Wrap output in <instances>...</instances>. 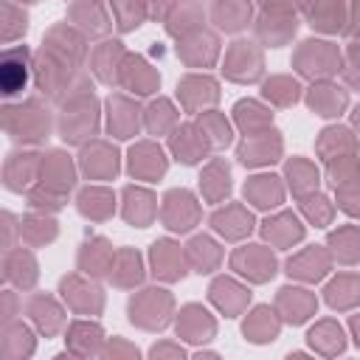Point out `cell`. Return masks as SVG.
<instances>
[{"mask_svg":"<svg viewBox=\"0 0 360 360\" xmlns=\"http://www.w3.org/2000/svg\"><path fill=\"white\" fill-rule=\"evenodd\" d=\"M169 309H172V295L166 290H143L138 298H132L129 318L143 329H160L169 321Z\"/></svg>","mask_w":360,"mask_h":360,"instance_id":"1","label":"cell"},{"mask_svg":"<svg viewBox=\"0 0 360 360\" xmlns=\"http://www.w3.org/2000/svg\"><path fill=\"white\" fill-rule=\"evenodd\" d=\"M233 270H239L242 276H248L250 281H267L273 273H276V262L273 256L259 248V245H250V248H242L233 253Z\"/></svg>","mask_w":360,"mask_h":360,"instance_id":"2","label":"cell"},{"mask_svg":"<svg viewBox=\"0 0 360 360\" xmlns=\"http://www.w3.org/2000/svg\"><path fill=\"white\" fill-rule=\"evenodd\" d=\"M225 70L236 82H253L262 73V56L250 42H233L228 62H225Z\"/></svg>","mask_w":360,"mask_h":360,"instance_id":"3","label":"cell"},{"mask_svg":"<svg viewBox=\"0 0 360 360\" xmlns=\"http://www.w3.org/2000/svg\"><path fill=\"white\" fill-rule=\"evenodd\" d=\"M163 219L174 231H188L197 219V205L188 191H169L163 205Z\"/></svg>","mask_w":360,"mask_h":360,"instance_id":"4","label":"cell"},{"mask_svg":"<svg viewBox=\"0 0 360 360\" xmlns=\"http://www.w3.org/2000/svg\"><path fill=\"white\" fill-rule=\"evenodd\" d=\"M295 62L309 76L312 73H332L335 65H338V53H335V48L329 42H304V48L295 56Z\"/></svg>","mask_w":360,"mask_h":360,"instance_id":"5","label":"cell"},{"mask_svg":"<svg viewBox=\"0 0 360 360\" xmlns=\"http://www.w3.org/2000/svg\"><path fill=\"white\" fill-rule=\"evenodd\" d=\"M281 152V138L276 132H267L264 138H250L239 146V160L245 166H256V163H267L276 160Z\"/></svg>","mask_w":360,"mask_h":360,"instance_id":"6","label":"cell"},{"mask_svg":"<svg viewBox=\"0 0 360 360\" xmlns=\"http://www.w3.org/2000/svg\"><path fill=\"white\" fill-rule=\"evenodd\" d=\"M177 332L186 338V340H208L214 335V321L208 318V312L202 307H186L180 312V321H177Z\"/></svg>","mask_w":360,"mask_h":360,"instance_id":"7","label":"cell"},{"mask_svg":"<svg viewBox=\"0 0 360 360\" xmlns=\"http://www.w3.org/2000/svg\"><path fill=\"white\" fill-rule=\"evenodd\" d=\"M166 169V160H163V152L152 143H138L129 155V172L138 174V177H160Z\"/></svg>","mask_w":360,"mask_h":360,"instance_id":"8","label":"cell"},{"mask_svg":"<svg viewBox=\"0 0 360 360\" xmlns=\"http://www.w3.org/2000/svg\"><path fill=\"white\" fill-rule=\"evenodd\" d=\"M152 264H155V273L160 278H169V281H174L186 273L183 270V253L172 242H155L152 245Z\"/></svg>","mask_w":360,"mask_h":360,"instance_id":"9","label":"cell"},{"mask_svg":"<svg viewBox=\"0 0 360 360\" xmlns=\"http://www.w3.org/2000/svg\"><path fill=\"white\" fill-rule=\"evenodd\" d=\"M248 298H250V292L245 287H239L236 281H231V278H217L211 284V301L228 315H236L248 304Z\"/></svg>","mask_w":360,"mask_h":360,"instance_id":"10","label":"cell"},{"mask_svg":"<svg viewBox=\"0 0 360 360\" xmlns=\"http://www.w3.org/2000/svg\"><path fill=\"white\" fill-rule=\"evenodd\" d=\"M278 309L284 312L287 321L301 323V321L315 309V298H312L307 290H290V287H284V290L278 292Z\"/></svg>","mask_w":360,"mask_h":360,"instance_id":"11","label":"cell"},{"mask_svg":"<svg viewBox=\"0 0 360 360\" xmlns=\"http://www.w3.org/2000/svg\"><path fill=\"white\" fill-rule=\"evenodd\" d=\"M340 0H307L309 25L321 31H338L340 28Z\"/></svg>","mask_w":360,"mask_h":360,"instance_id":"12","label":"cell"},{"mask_svg":"<svg viewBox=\"0 0 360 360\" xmlns=\"http://www.w3.org/2000/svg\"><path fill=\"white\" fill-rule=\"evenodd\" d=\"M172 149H174L177 160L194 163V160H200L205 155V141L194 127H180L174 132V138H172Z\"/></svg>","mask_w":360,"mask_h":360,"instance_id":"13","label":"cell"},{"mask_svg":"<svg viewBox=\"0 0 360 360\" xmlns=\"http://www.w3.org/2000/svg\"><path fill=\"white\" fill-rule=\"evenodd\" d=\"M211 222H214V228H217L219 233H225L228 239H242V236L250 231V225H253L250 214H245L239 205H231V208H225V211H217Z\"/></svg>","mask_w":360,"mask_h":360,"instance_id":"14","label":"cell"},{"mask_svg":"<svg viewBox=\"0 0 360 360\" xmlns=\"http://www.w3.org/2000/svg\"><path fill=\"white\" fill-rule=\"evenodd\" d=\"M248 17H250L248 0H219L214 6V20L225 31H239L242 25H248Z\"/></svg>","mask_w":360,"mask_h":360,"instance_id":"15","label":"cell"},{"mask_svg":"<svg viewBox=\"0 0 360 360\" xmlns=\"http://www.w3.org/2000/svg\"><path fill=\"white\" fill-rule=\"evenodd\" d=\"M309 107L318 115H338L346 107V93L340 87H332V84H318L309 93Z\"/></svg>","mask_w":360,"mask_h":360,"instance_id":"16","label":"cell"},{"mask_svg":"<svg viewBox=\"0 0 360 360\" xmlns=\"http://www.w3.org/2000/svg\"><path fill=\"white\" fill-rule=\"evenodd\" d=\"M326 256L321 253V250H304L301 256H295V259H290V264H287V273L290 276H298V278H307V281H315V278H321L323 273H326Z\"/></svg>","mask_w":360,"mask_h":360,"instance_id":"17","label":"cell"},{"mask_svg":"<svg viewBox=\"0 0 360 360\" xmlns=\"http://www.w3.org/2000/svg\"><path fill=\"white\" fill-rule=\"evenodd\" d=\"M326 301L338 309H349L360 301V278L357 276H340L326 287Z\"/></svg>","mask_w":360,"mask_h":360,"instance_id":"18","label":"cell"},{"mask_svg":"<svg viewBox=\"0 0 360 360\" xmlns=\"http://www.w3.org/2000/svg\"><path fill=\"white\" fill-rule=\"evenodd\" d=\"M177 53L188 65H211L217 56V39L211 34H194L183 48H177Z\"/></svg>","mask_w":360,"mask_h":360,"instance_id":"19","label":"cell"},{"mask_svg":"<svg viewBox=\"0 0 360 360\" xmlns=\"http://www.w3.org/2000/svg\"><path fill=\"white\" fill-rule=\"evenodd\" d=\"M245 197L259 208H270V205L281 202V186L276 177H253L245 186Z\"/></svg>","mask_w":360,"mask_h":360,"instance_id":"20","label":"cell"},{"mask_svg":"<svg viewBox=\"0 0 360 360\" xmlns=\"http://www.w3.org/2000/svg\"><path fill=\"white\" fill-rule=\"evenodd\" d=\"M180 98L188 110L200 107V104H208V101H217V84L211 79H197V76H188L183 84H180Z\"/></svg>","mask_w":360,"mask_h":360,"instance_id":"21","label":"cell"},{"mask_svg":"<svg viewBox=\"0 0 360 360\" xmlns=\"http://www.w3.org/2000/svg\"><path fill=\"white\" fill-rule=\"evenodd\" d=\"M264 236L276 245H292L304 236V228L298 225V219L292 214H278L276 219H270L264 225Z\"/></svg>","mask_w":360,"mask_h":360,"instance_id":"22","label":"cell"},{"mask_svg":"<svg viewBox=\"0 0 360 360\" xmlns=\"http://www.w3.org/2000/svg\"><path fill=\"white\" fill-rule=\"evenodd\" d=\"M278 332V321L273 318V312L267 307H259L253 309V315L245 321V335L253 340V343H264V340H273Z\"/></svg>","mask_w":360,"mask_h":360,"instance_id":"23","label":"cell"},{"mask_svg":"<svg viewBox=\"0 0 360 360\" xmlns=\"http://www.w3.org/2000/svg\"><path fill=\"white\" fill-rule=\"evenodd\" d=\"M309 340H312V346H315L318 352H323V354H335V352L343 349V332H340V326L332 323V321H321L315 329H309Z\"/></svg>","mask_w":360,"mask_h":360,"instance_id":"24","label":"cell"},{"mask_svg":"<svg viewBox=\"0 0 360 360\" xmlns=\"http://www.w3.org/2000/svg\"><path fill=\"white\" fill-rule=\"evenodd\" d=\"M329 245L335 248L338 259L346 262V264H352V262L360 259V231L357 228H340V231H335L329 236Z\"/></svg>","mask_w":360,"mask_h":360,"instance_id":"25","label":"cell"},{"mask_svg":"<svg viewBox=\"0 0 360 360\" xmlns=\"http://www.w3.org/2000/svg\"><path fill=\"white\" fill-rule=\"evenodd\" d=\"M110 110H115V118L110 115V129H115L118 138H127L132 129H138V110L127 98H110Z\"/></svg>","mask_w":360,"mask_h":360,"instance_id":"26","label":"cell"},{"mask_svg":"<svg viewBox=\"0 0 360 360\" xmlns=\"http://www.w3.org/2000/svg\"><path fill=\"white\" fill-rule=\"evenodd\" d=\"M202 194L208 197V200H219V197H225L228 194V188H231V183H228V166L222 163V160H214L205 172H202Z\"/></svg>","mask_w":360,"mask_h":360,"instance_id":"27","label":"cell"},{"mask_svg":"<svg viewBox=\"0 0 360 360\" xmlns=\"http://www.w3.org/2000/svg\"><path fill=\"white\" fill-rule=\"evenodd\" d=\"M124 197H127V208H124L127 219L143 228L152 219V194H146L141 188H127Z\"/></svg>","mask_w":360,"mask_h":360,"instance_id":"28","label":"cell"},{"mask_svg":"<svg viewBox=\"0 0 360 360\" xmlns=\"http://www.w3.org/2000/svg\"><path fill=\"white\" fill-rule=\"evenodd\" d=\"M124 84L132 87L135 93H152L158 84V76L141 59H129V68L124 70Z\"/></svg>","mask_w":360,"mask_h":360,"instance_id":"29","label":"cell"},{"mask_svg":"<svg viewBox=\"0 0 360 360\" xmlns=\"http://www.w3.org/2000/svg\"><path fill=\"white\" fill-rule=\"evenodd\" d=\"M188 256H191V262H194V267H197L200 273H208V270L219 262V250H217V245H214L208 236H197V239H191V245H188Z\"/></svg>","mask_w":360,"mask_h":360,"instance_id":"30","label":"cell"},{"mask_svg":"<svg viewBox=\"0 0 360 360\" xmlns=\"http://www.w3.org/2000/svg\"><path fill=\"white\" fill-rule=\"evenodd\" d=\"M236 121H239V127H242L245 132H253V129H259V127H267L270 112L262 110L256 101H239V104H236Z\"/></svg>","mask_w":360,"mask_h":360,"instance_id":"31","label":"cell"},{"mask_svg":"<svg viewBox=\"0 0 360 360\" xmlns=\"http://www.w3.org/2000/svg\"><path fill=\"white\" fill-rule=\"evenodd\" d=\"M264 96H267L270 101L287 107V104H292V101L298 98V84H295L292 79H287V76H276V79H270V82L264 84Z\"/></svg>","mask_w":360,"mask_h":360,"instance_id":"32","label":"cell"},{"mask_svg":"<svg viewBox=\"0 0 360 360\" xmlns=\"http://www.w3.org/2000/svg\"><path fill=\"white\" fill-rule=\"evenodd\" d=\"M287 174H290V183H292V191L295 194H307L318 183V172L307 160H292L287 166Z\"/></svg>","mask_w":360,"mask_h":360,"instance_id":"33","label":"cell"},{"mask_svg":"<svg viewBox=\"0 0 360 360\" xmlns=\"http://www.w3.org/2000/svg\"><path fill=\"white\" fill-rule=\"evenodd\" d=\"M141 259H138V253H132V250H124L121 256H118V273H115V284H121V287H129V284H135V281H141Z\"/></svg>","mask_w":360,"mask_h":360,"instance_id":"34","label":"cell"},{"mask_svg":"<svg viewBox=\"0 0 360 360\" xmlns=\"http://www.w3.org/2000/svg\"><path fill=\"white\" fill-rule=\"evenodd\" d=\"M82 211L96 217V219H104L112 211V197L107 191H98V188L96 191H84L82 194Z\"/></svg>","mask_w":360,"mask_h":360,"instance_id":"35","label":"cell"},{"mask_svg":"<svg viewBox=\"0 0 360 360\" xmlns=\"http://www.w3.org/2000/svg\"><path fill=\"white\" fill-rule=\"evenodd\" d=\"M197 22H200V8H197L194 3H180V8L172 14L169 31H172V34H186V31H191Z\"/></svg>","mask_w":360,"mask_h":360,"instance_id":"36","label":"cell"},{"mask_svg":"<svg viewBox=\"0 0 360 360\" xmlns=\"http://www.w3.org/2000/svg\"><path fill=\"white\" fill-rule=\"evenodd\" d=\"M115 11H118V25L124 31L135 28L143 17V3L141 0H115Z\"/></svg>","mask_w":360,"mask_h":360,"instance_id":"37","label":"cell"},{"mask_svg":"<svg viewBox=\"0 0 360 360\" xmlns=\"http://www.w3.org/2000/svg\"><path fill=\"white\" fill-rule=\"evenodd\" d=\"M202 129L208 132V138H211V143H228L231 141V129H228V124H225V118L222 115H217V112H208V115H202Z\"/></svg>","mask_w":360,"mask_h":360,"instance_id":"38","label":"cell"},{"mask_svg":"<svg viewBox=\"0 0 360 360\" xmlns=\"http://www.w3.org/2000/svg\"><path fill=\"white\" fill-rule=\"evenodd\" d=\"M172 121H174V112H172V104H169V101H158V104H152L149 112H146V124H149L152 132H163Z\"/></svg>","mask_w":360,"mask_h":360,"instance_id":"39","label":"cell"},{"mask_svg":"<svg viewBox=\"0 0 360 360\" xmlns=\"http://www.w3.org/2000/svg\"><path fill=\"white\" fill-rule=\"evenodd\" d=\"M304 214H307L312 222H329L332 208H329L326 197H309V200L304 202Z\"/></svg>","mask_w":360,"mask_h":360,"instance_id":"40","label":"cell"},{"mask_svg":"<svg viewBox=\"0 0 360 360\" xmlns=\"http://www.w3.org/2000/svg\"><path fill=\"white\" fill-rule=\"evenodd\" d=\"M352 329H354V335H357V343H360V315L352 321Z\"/></svg>","mask_w":360,"mask_h":360,"instance_id":"41","label":"cell"},{"mask_svg":"<svg viewBox=\"0 0 360 360\" xmlns=\"http://www.w3.org/2000/svg\"><path fill=\"white\" fill-rule=\"evenodd\" d=\"M354 121H357V127H360V107H357V112H354Z\"/></svg>","mask_w":360,"mask_h":360,"instance_id":"42","label":"cell"}]
</instances>
